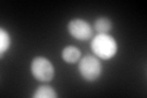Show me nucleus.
I'll return each mask as SVG.
<instances>
[{
	"instance_id": "f257e3e1",
	"label": "nucleus",
	"mask_w": 147,
	"mask_h": 98,
	"mask_svg": "<svg viewBox=\"0 0 147 98\" xmlns=\"http://www.w3.org/2000/svg\"><path fill=\"white\" fill-rule=\"evenodd\" d=\"M91 48L96 57L103 60L114 58L118 52V44L115 39L108 33H98L94 36L91 43Z\"/></svg>"
},
{
	"instance_id": "f03ea898",
	"label": "nucleus",
	"mask_w": 147,
	"mask_h": 98,
	"mask_svg": "<svg viewBox=\"0 0 147 98\" xmlns=\"http://www.w3.org/2000/svg\"><path fill=\"white\" fill-rule=\"evenodd\" d=\"M102 64L96 55H85L82 59H80L79 72L84 80L93 82L99 78V76L102 75Z\"/></svg>"
},
{
	"instance_id": "7ed1b4c3",
	"label": "nucleus",
	"mask_w": 147,
	"mask_h": 98,
	"mask_svg": "<svg viewBox=\"0 0 147 98\" xmlns=\"http://www.w3.org/2000/svg\"><path fill=\"white\" fill-rule=\"evenodd\" d=\"M31 72L36 80L49 82L55 75V69L52 62L44 57H36L31 63Z\"/></svg>"
},
{
	"instance_id": "20e7f679",
	"label": "nucleus",
	"mask_w": 147,
	"mask_h": 98,
	"mask_svg": "<svg viewBox=\"0 0 147 98\" xmlns=\"http://www.w3.org/2000/svg\"><path fill=\"white\" fill-rule=\"evenodd\" d=\"M67 31L77 41H88L93 37V28L82 18H72L67 23Z\"/></svg>"
},
{
	"instance_id": "39448f33",
	"label": "nucleus",
	"mask_w": 147,
	"mask_h": 98,
	"mask_svg": "<svg viewBox=\"0 0 147 98\" xmlns=\"http://www.w3.org/2000/svg\"><path fill=\"white\" fill-rule=\"evenodd\" d=\"M61 58L65 63L67 64H75L77 62H80L81 59V52L79 48L74 45H67L63 49L61 52Z\"/></svg>"
},
{
	"instance_id": "423d86ee",
	"label": "nucleus",
	"mask_w": 147,
	"mask_h": 98,
	"mask_svg": "<svg viewBox=\"0 0 147 98\" xmlns=\"http://www.w3.org/2000/svg\"><path fill=\"white\" fill-rule=\"evenodd\" d=\"M93 28L98 32V33H109L113 28V22L109 20L108 17H99L96 20Z\"/></svg>"
},
{
	"instance_id": "0eeeda50",
	"label": "nucleus",
	"mask_w": 147,
	"mask_h": 98,
	"mask_svg": "<svg viewBox=\"0 0 147 98\" xmlns=\"http://www.w3.org/2000/svg\"><path fill=\"white\" fill-rule=\"evenodd\" d=\"M57 97L58 93L50 86H40L33 93V98H57Z\"/></svg>"
},
{
	"instance_id": "6e6552de",
	"label": "nucleus",
	"mask_w": 147,
	"mask_h": 98,
	"mask_svg": "<svg viewBox=\"0 0 147 98\" xmlns=\"http://www.w3.org/2000/svg\"><path fill=\"white\" fill-rule=\"evenodd\" d=\"M10 44H11V38L9 36L7 31L5 28H1L0 30V54L4 55L5 54L9 48H10Z\"/></svg>"
}]
</instances>
